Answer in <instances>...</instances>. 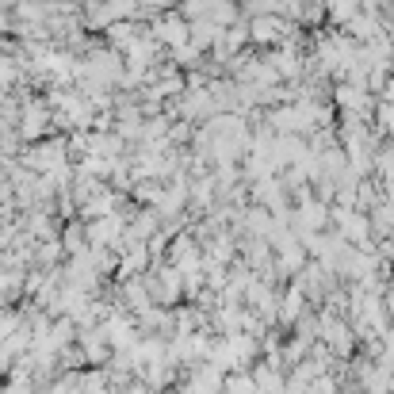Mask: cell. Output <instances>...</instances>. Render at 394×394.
I'll use <instances>...</instances> for the list:
<instances>
[{
  "instance_id": "cell-2",
  "label": "cell",
  "mask_w": 394,
  "mask_h": 394,
  "mask_svg": "<svg viewBox=\"0 0 394 394\" xmlns=\"http://www.w3.org/2000/svg\"><path fill=\"white\" fill-rule=\"evenodd\" d=\"M341 233L349 241H364L368 238V219L364 214H341Z\"/></svg>"
},
{
  "instance_id": "cell-4",
  "label": "cell",
  "mask_w": 394,
  "mask_h": 394,
  "mask_svg": "<svg viewBox=\"0 0 394 394\" xmlns=\"http://www.w3.org/2000/svg\"><path fill=\"white\" fill-rule=\"evenodd\" d=\"M142 4H161V8H168V4H176V0H142Z\"/></svg>"
},
{
  "instance_id": "cell-3",
  "label": "cell",
  "mask_w": 394,
  "mask_h": 394,
  "mask_svg": "<svg viewBox=\"0 0 394 394\" xmlns=\"http://www.w3.org/2000/svg\"><path fill=\"white\" fill-rule=\"evenodd\" d=\"M226 390L230 394H257V379L253 375H233V379H226Z\"/></svg>"
},
{
  "instance_id": "cell-1",
  "label": "cell",
  "mask_w": 394,
  "mask_h": 394,
  "mask_svg": "<svg viewBox=\"0 0 394 394\" xmlns=\"http://www.w3.org/2000/svg\"><path fill=\"white\" fill-rule=\"evenodd\" d=\"M287 31L284 20H276V16H257V20L249 23V39L253 42H279Z\"/></svg>"
}]
</instances>
